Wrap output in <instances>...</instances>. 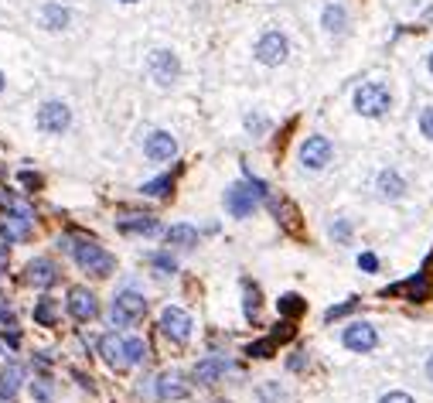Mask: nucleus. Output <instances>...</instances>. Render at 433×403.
<instances>
[{
	"label": "nucleus",
	"mask_w": 433,
	"mask_h": 403,
	"mask_svg": "<svg viewBox=\"0 0 433 403\" xmlns=\"http://www.w3.org/2000/svg\"><path fill=\"white\" fill-rule=\"evenodd\" d=\"M352 103L362 116H369V120H383L385 113L392 109V93H389V86L385 82H362L355 89V96H352Z\"/></svg>",
	"instance_id": "1"
},
{
	"label": "nucleus",
	"mask_w": 433,
	"mask_h": 403,
	"mask_svg": "<svg viewBox=\"0 0 433 403\" xmlns=\"http://www.w3.org/2000/svg\"><path fill=\"white\" fill-rule=\"evenodd\" d=\"M72 250V257H76V264L82 270H89V273H96V277H109L113 267H116V260H113V253H106L99 243H76V246H69Z\"/></svg>",
	"instance_id": "2"
},
{
	"label": "nucleus",
	"mask_w": 433,
	"mask_h": 403,
	"mask_svg": "<svg viewBox=\"0 0 433 403\" xmlns=\"http://www.w3.org/2000/svg\"><path fill=\"white\" fill-rule=\"evenodd\" d=\"M331 158H334V147L328 137L310 134L301 144V164H304V171H324L331 164Z\"/></svg>",
	"instance_id": "3"
},
{
	"label": "nucleus",
	"mask_w": 433,
	"mask_h": 403,
	"mask_svg": "<svg viewBox=\"0 0 433 403\" xmlns=\"http://www.w3.org/2000/svg\"><path fill=\"white\" fill-rule=\"evenodd\" d=\"M31 209H27L25 202H11V209L4 212L0 219V236L4 240H27L31 236Z\"/></svg>",
	"instance_id": "4"
},
{
	"label": "nucleus",
	"mask_w": 433,
	"mask_h": 403,
	"mask_svg": "<svg viewBox=\"0 0 433 403\" xmlns=\"http://www.w3.org/2000/svg\"><path fill=\"white\" fill-rule=\"evenodd\" d=\"M259 191L249 185V182H239V185H232L229 191H226V209H229L235 219H249V215L256 212V205H259Z\"/></svg>",
	"instance_id": "5"
},
{
	"label": "nucleus",
	"mask_w": 433,
	"mask_h": 403,
	"mask_svg": "<svg viewBox=\"0 0 433 403\" xmlns=\"http://www.w3.org/2000/svg\"><path fill=\"white\" fill-rule=\"evenodd\" d=\"M287 55H290V41H287V34L280 31H266L259 41H256V58L263 62V65H283L287 62Z\"/></svg>",
	"instance_id": "6"
},
{
	"label": "nucleus",
	"mask_w": 433,
	"mask_h": 403,
	"mask_svg": "<svg viewBox=\"0 0 433 403\" xmlns=\"http://www.w3.org/2000/svg\"><path fill=\"white\" fill-rule=\"evenodd\" d=\"M144 311H147V301L144 294H137V291H123V294H116L113 301V325H133L144 318Z\"/></svg>",
	"instance_id": "7"
},
{
	"label": "nucleus",
	"mask_w": 433,
	"mask_h": 403,
	"mask_svg": "<svg viewBox=\"0 0 433 403\" xmlns=\"http://www.w3.org/2000/svg\"><path fill=\"white\" fill-rule=\"evenodd\" d=\"M341 342H345V349H352V352H372L379 346V332H376V325H369V322H352V325H345Z\"/></svg>",
	"instance_id": "8"
},
{
	"label": "nucleus",
	"mask_w": 433,
	"mask_h": 403,
	"mask_svg": "<svg viewBox=\"0 0 433 403\" xmlns=\"http://www.w3.org/2000/svg\"><path fill=\"white\" fill-rule=\"evenodd\" d=\"M69 123H72V113L65 103H45L38 109V130L41 134H62V130H69Z\"/></svg>",
	"instance_id": "9"
},
{
	"label": "nucleus",
	"mask_w": 433,
	"mask_h": 403,
	"mask_svg": "<svg viewBox=\"0 0 433 403\" xmlns=\"http://www.w3.org/2000/svg\"><path fill=\"white\" fill-rule=\"evenodd\" d=\"M160 328H164L167 339L188 342V335H191V315L181 311V308H164V311H160Z\"/></svg>",
	"instance_id": "10"
},
{
	"label": "nucleus",
	"mask_w": 433,
	"mask_h": 403,
	"mask_svg": "<svg viewBox=\"0 0 433 403\" xmlns=\"http://www.w3.org/2000/svg\"><path fill=\"white\" fill-rule=\"evenodd\" d=\"M69 311L76 322H92L99 315V304H96V294L85 291V287H72L69 291Z\"/></svg>",
	"instance_id": "11"
},
{
	"label": "nucleus",
	"mask_w": 433,
	"mask_h": 403,
	"mask_svg": "<svg viewBox=\"0 0 433 403\" xmlns=\"http://www.w3.org/2000/svg\"><path fill=\"white\" fill-rule=\"evenodd\" d=\"M178 72H181V65H178V58L171 52H153L151 55V76L157 86H171V82L178 79Z\"/></svg>",
	"instance_id": "12"
},
{
	"label": "nucleus",
	"mask_w": 433,
	"mask_h": 403,
	"mask_svg": "<svg viewBox=\"0 0 433 403\" xmlns=\"http://www.w3.org/2000/svg\"><path fill=\"white\" fill-rule=\"evenodd\" d=\"M376 191L383 195L385 202H399L406 195V178L396 171V168H383L379 178H376Z\"/></svg>",
	"instance_id": "13"
},
{
	"label": "nucleus",
	"mask_w": 433,
	"mask_h": 403,
	"mask_svg": "<svg viewBox=\"0 0 433 403\" xmlns=\"http://www.w3.org/2000/svg\"><path fill=\"white\" fill-rule=\"evenodd\" d=\"M144 151H147V158H151V161H171V158L178 154V140L167 134V130H157V134L147 137Z\"/></svg>",
	"instance_id": "14"
},
{
	"label": "nucleus",
	"mask_w": 433,
	"mask_h": 403,
	"mask_svg": "<svg viewBox=\"0 0 433 403\" xmlns=\"http://www.w3.org/2000/svg\"><path fill=\"white\" fill-rule=\"evenodd\" d=\"M385 294H406L409 301H416V304H423L427 297H430V273L427 270H420L413 280H406V284H396V287H389Z\"/></svg>",
	"instance_id": "15"
},
{
	"label": "nucleus",
	"mask_w": 433,
	"mask_h": 403,
	"mask_svg": "<svg viewBox=\"0 0 433 403\" xmlns=\"http://www.w3.org/2000/svg\"><path fill=\"white\" fill-rule=\"evenodd\" d=\"M25 280L27 284H34V287H51V284L58 280V267H55L51 260H31Z\"/></svg>",
	"instance_id": "16"
},
{
	"label": "nucleus",
	"mask_w": 433,
	"mask_h": 403,
	"mask_svg": "<svg viewBox=\"0 0 433 403\" xmlns=\"http://www.w3.org/2000/svg\"><path fill=\"white\" fill-rule=\"evenodd\" d=\"M321 27H324L328 34H345V31H348V11H345L341 4H324V11H321Z\"/></svg>",
	"instance_id": "17"
},
{
	"label": "nucleus",
	"mask_w": 433,
	"mask_h": 403,
	"mask_svg": "<svg viewBox=\"0 0 433 403\" xmlns=\"http://www.w3.org/2000/svg\"><path fill=\"white\" fill-rule=\"evenodd\" d=\"M229 369H232L229 359L212 355V359H205V362H198V366H195V379H198V383H215L219 376H226Z\"/></svg>",
	"instance_id": "18"
},
{
	"label": "nucleus",
	"mask_w": 433,
	"mask_h": 403,
	"mask_svg": "<svg viewBox=\"0 0 433 403\" xmlns=\"http://www.w3.org/2000/svg\"><path fill=\"white\" fill-rule=\"evenodd\" d=\"M99 349H102V355H106V362H109V366H116V369L130 366V362H127V342H123V339H116V335H106Z\"/></svg>",
	"instance_id": "19"
},
{
	"label": "nucleus",
	"mask_w": 433,
	"mask_h": 403,
	"mask_svg": "<svg viewBox=\"0 0 433 403\" xmlns=\"http://www.w3.org/2000/svg\"><path fill=\"white\" fill-rule=\"evenodd\" d=\"M157 393H160V400H181V397H188V386H184L181 373H164L157 383Z\"/></svg>",
	"instance_id": "20"
},
{
	"label": "nucleus",
	"mask_w": 433,
	"mask_h": 403,
	"mask_svg": "<svg viewBox=\"0 0 433 403\" xmlns=\"http://www.w3.org/2000/svg\"><path fill=\"white\" fill-rule=\"evenodd\" d=\"M21 379H25V369H21V366H7V373L0 376V403H11L18 397Z\"/></svg>",
	"instance_id": "21"
},
{
	"label": "nucleus",
	"mask_w": 433,
	"mask_h": 403,
	"mask_svg": "<svg viewBox=\"0 0 433 403\" xmlns=\"http://www.w3.org/2000/svg\"><path fill=\"white\" fill-rule=\"evenodd\" d=\"M34 322L51 328V325L58 322V301L55 297H41L38 304H34Z\"/></svg>",
	"instance_id": "22"
},
{
	"label": "nucleus",
	"mask_w": 433,
	"mask_h": 403,
	"mask_svg": "<svg viewBox=\"0 0 433 403\" xmlns=\"http://www.w3.org/2000/svg\"><path fill=\"white\" fill-rule=\"evenodd\" d=\"M167 243L171 246H198V229H191V226H171L167 229Z\"/></svg>",
	"instance_id": "23"
},
{
	"label": "nucleus",
	"mask_w": 433,
	"mask_h": 403,
	"mask_svg": "<svg viewBox=\"0 0 433 403\" xmlns=\"http://www.w3.org/2000/svg\"><path fill=\"white\" fill-rule=\"evenodd\" d=\"M120 229L123 233H157V219H151V215H133V219H120Z\"/></svg>",
	"instance_id": "24"
},
{
	"label": "nucleus",
	"mask_w": 433,
	"mask_h": 403,
	"mask_svg": "<svg viewBox=\"0 0 433 403\" xmlns=\"http://www.w3.org/2000/svg\"><path fill=\"white\" fill-rule=\"evenodd\" d=\"M41 21L48 31H62V27L69 25V11L65 7H58V4H48L45 11H41Z\"/></svg>",
	"instance_id": "25"
},
{
	"label": "nucleus",
	"mask_w": 433,
	"mask_h": 403,
	"mask_svg": "<svg viewBox=\"0 0 433 403\" xmlns=\"http://www.w3.org/2000/svg\"><path fill=\"white\" fill-rule=\"evenodd\" d=\"M277 308H280L283 318H297V315H304V297L301 294H283L280 301H277Z\"/></svg>",
	"instance_id": "26"
},
{
	"label": "nucleus",
	"mask_w": 433,
	"mask_h": 403,
	"mask_svg": "<svg viewBox=\"0 0 433 403\" xmlns=\"http://www.w3.org/2000/svg\"><path fill=\"white\" fill-rule=\"evenodd\" d=\"M147 359V342L144 339H127V362L130 366H137V362H144Z\"/></svg>",
	"instance_id": "27"
},
{
	"label": "nucleus",
	"mask_w": 433,
	"mask_h": 403,
	"mask_svg": "<svg viewBox=\"0 0 433 403\" xmlns=\"http://www.w3.org/2000/svg\"><path fill=\"white\" fill-rule=\"evenodd\" d=\"M273 349H277V339L270 335V339H263V342H253V346L246 349V355H256V359H266V355H273Z\"/></svg>",
	"instance_id": "28"
},
{
	"label": "nucleus",
	"mask_w": 433,
	"mask_h": 403,
	"mask_svg": "<svg viewBox=\"0 0 433 403\" xmlns=\"http://www.w3.org/2000/svg\"><path fill=\"white\" fill-rule=\"evenodd\" d=\"M167 191H171V178H157V182L144 185V195H151V198H164Z\"/></svg>",
	"instance_id": "29"
},
{
	"label": "nucleus",
	"mask_w": 433,
	"mask_h": 403,
	"mask_svg": "<svg viewBox=\"0 0 433 403\" xmlns=\"http://www.w3.org/2000/svg\"><path fill=\"white\" fill-rule=\"evenodd\" d=\"M242 287H246V318H256V315H259V291H256L249 280H246Z\"/></svg>",
	"instance_id": "30"
},
{
	"label": "nucleus",
	"mask_w": 433,
	"mask_h": 403,
	"mask_svg": "<svg viewBox=\"0 0 433 403\" xmlns=\"http://www.w3.org/2000/svg\"><path fill=\"white\" fill-rule=\"evenodd\" d=\"M331 236L338 243H352V222H348V219H334V222H331Z\"/></svg>",
	"instance_id": "31"
},
{
	"label": "nucleus",
	"mask_w": 433,
	"mask_h": 403,
	"mask_svg": "<svg viewBox=\"0 0 433 403\" xmlns=\"http://www.w3.org/2000/svg\"><path fill=\"white\" fill-rule=\"evenodd\" d=\"M246 130L256 137H263L266 130H270V120L266 116H259V113H253V116H246Z\"/></svg>",
	"instance_id": "32"
},
{
	"label": "nucleus",
	"mask_w": 433,
	"mask_h": 403,
	"mask_svg": "<svg viewBox=\"0 0 433 403\" xmlns=\"http://www.w3.org/2000/svg\"><path fill=\"white\" fill-rule=\"evenodd\" d=\"M151 264H153L157 270H160V273H174V270H178V264H174V260H171L167 253H153V257H151Z\"/></svg>",
	"instance_id": "33"
},
{
	"label": "nucleus",
	"mask_w": 433,
	"mask_h": 403,
	"mask_svg": "<svg viewBox=\"0 0 433 403\" xmlns=\"http://www.w3.org/2000/svg\"><path fill=\"white\" fill-rule=\"evenodd\" d=\"M420 134L427 137V140H433V107H427L420 113Z\"/></svg>",
	"instance_id": "34"
},
{
	"label": "nucleus",
	"mask_w": 433,
	"mask_h": 403,
	"mask_svg": "<svg viewBox=\"0 0 433 403\" xmlns=\"http://www.w3.org/2000/svg\"><path fill=\"white\" fill-rule=\"evenodd\" d=\"M358 267L365 270V273H376V270H379V257H376V253H362V257H358Z\"/></svg>",
	"instance_id": "35"
},
{
	"label": "nucleus",
	"mask_w": 433,
	"mask_h": 403,
	"mask_svg": "<svg viewBox=\"0 0 433 403\" xmlns=\"http://www.w3.org/2000/svg\"><path fill=\"white\" fill-rule=\"evenodd\" d=\"M355 297H352V301H345V304H338V308H331V311H328V315H324V318H328V322H334V318H341V315H348V311H355Z\"/></svg>",
	"instance_id": "36"
},
{
	"label": "nucleus",
	"mask_w": 433,
	"mask_h": 403,
	"mask_svg": "<svg viewBox=\"0 0 433 403\" xmlns=\"http://www.w3.org/2000/svg\"><path fill=\"white\" fill-rule=\"evenodd\" d=\"M31 393L38 397V400H51V386L45 379H38V383H31Z\"/></svg>",
	"instance_id": "37"
},
{
	"label": "nucleus",
	"mask_w": 433,
	"mask_h": 403,
	"mask_svg": "<svg viewBox=\"0 0 433 403\" xmlns=\"http://www.w3.org/2000/svg\"><path fill=\"white\" fill-rule=\"evenodd\" d=\"M379 403H416V400H413L409 393H403V390H392V393H385Z\"/></svg>",
	"instance_id": "38"
},
{
	"label": "nucleus",
	"mask_w": 433,
	"mask_h": 403,
	"mask_svg": "<svg viewBox=\"0 0 433 403\" xmlns=\"http://www.w3.org/2000/svg\"><path fill=\"white\" fill-rule=\"evenodd\" d=\"M0 328H14V311L0 301Z\"/></svg>",
	"instance_id": "39"
},
{
	"label": "nucleus",
	"mask_w": 433,
	"mask_h": 403,
	"mask_svg": "<svg viewBox=\"0 0 433 403\" xmlns=\"http://www.w3.org/2000/svg\"><path fill=\"white\" fill-rule=\"evenodd\" d=\"M427 379H430V383H433V355H430V359H427Z\"/></svg>",
	"instance_id": "40"
},
{
	"label": "nucleus",
	"mask_w": 433,
	"mask_h": 403,
	"mask_svg": "<svg viewBox=\"0 0 433 403\" xmlns=\"http://www.w3.org/2000/svg\"><path fill=\"white\" fill-rule=\"evenodd\" d=\"M427 69H430V76H433V52L427 55Z\"/></svg>",
	"instance_id": "41"
},
{
	"label": "nucleus",
	"mask_w": 433,
	"mask_h": 403,
	"mask_svg": "<svg viewBox=\"0 0 433 403\" xmlns=\"http://www.w3.org/2000/svg\"><path fill=\"white\" fill-rule=\"evenodd\" d=\"M0 89H4V76H0Z\"/></svg>",
	"instance_id": "42"
},
{
	"label": "nucleus",
	"mask_w": 433,
	"mask_h": 403,
	"mask_svg": "<svg viewBox=\"0 0 433 403\" xmlns=\"http://www.w3.org/2000/svg\"><path fill=\"white\" fill-rule=\"evenodd\" d=\"M123 4H137V0H123Z\"/></svg>",
	"instance_id": "43"
},
{
	"label": "nucleus",
	"mask_w": 433,
	"mask_h": 403,
	"mask_svg": "<svg viewBox=\"0 0 433 403\" xmlns=\"http://www.w3.org/2000/svg\"><path fill=\"white\" fill-rule=\"evenodd\" d=\"M215 403H229V400H215Z\"/></svg>",
	"instance_id": "44"
}]
</instances>
